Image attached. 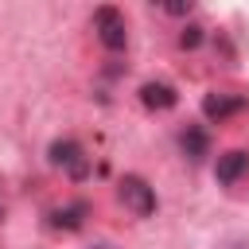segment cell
Wrapping results in <instances>:
<instances>
[{"label":"cell","mask_w":249,"mask_h":249,"mask_svg":"<svg viewBox=\"0 0 249 249\" xmlns=\"http://www.w3.org/2000/svg\"><path fill=\"white\" fill-rule=\"evenodd\" d=\"M93 31L109 51H121L128 43V27H124V16L117 8H97L93 12Z\"/></svg>","instance_id":"cell-1"},{"label":"cell","mask_w":249,"mask_h":249,"mask_svg":"<svg viewBox=\"0 0 249 249\" xmlns=\"http://www.w3.org/2000/svg\"><path fill=\"white\" fill-rule=\"evenodd\" d=\"M121 198H124V206H128L132 214H140V218L156 214V191H152L140 175H124V179H121Z\"/></svg>","instance_id":"cell-2"},{"label":"cell","mask_w":249,"mask_h":249,"mask_svg":"<svg viewBox=\"0 0 249 249\" xmlns=\"http://www.w3.org/2000/svg\"><path fill=\"white\" fill-rule=\"evenodd\" d=\"M51 163H54V167H62V171H70L74 179H82V175L89 171L86 152H82V144H78V140H54V144H51Z\"/></svg>","instance_id":"cell-3"},{"label":"cell","mask_w":249,"mask_h":249,"mask_svg":"<svg viewBox=\"0 0 249 249\" xmlns=\"http://www.w3.org/2000/svg\"><path fill=\"white\" fill-rule=\"evenodd\" d=\"M249 171V152H226V156H218V163H214V175H218V183H237L241 175Z\"/></svg>","instance_id":"cell-4"},{"label":"cell","mask_w":249,"mask_h":249,"mask_svg":"<svg viewBox=\"0 0 249 249\" xmlns=\"http://www.w3.org/2000/svg\"><path fill=\"white\" fill-rule=\"evenodd\" d=\"M140 101L148 109H171L175 105V89L167 82H148V86H140Z\"/></svg>","instance_id":"cell-5"},{"label":"cell","mask_w":249,"mask_h":249,"mask_svg":"<svg viewBox=\"0 0 249 249\" xmlns=\"http://www.w3.org/2000/svg\"><path fill=\"white\" fill-rule=\"evenodd\" d=\"M245 101L241 97H226V93H210L206 101H202V113L210 117V121H222V117H230V113H237Z\"/></svg>","instance_id":"cell-6"},{"label":"cell","mask_w":249,"mask_h":249,"mask_svg":"<svg viewBox=\"0 0 249 249\" xmlns=\"http://www.w3.org/2000/svg\"><path fill=\"white\" fill-rule=\"evenodd\" d=\"M179 144H183V152H187L191 160H202V156H206V148H210V140H206V132H202V128H187V132L179 136Z\"/></svg>","instance_id":"cell-7"},{"label":"cell","mask_w":249,"mask_h":249,"mask_svg":"<svg viewBox=\"0 0 249 249\" xmlns=\"http://www.w3.org/2000/svg\"><path fill=\"white\" fill-rule=\"evenodd\" d=\"M82 214H86V202H70V206H62V210H54V226L78 230V226H82Z\"/></svg>","instance_id":"cell-8"},{"label":"cell","mask_w":249,"mask_h":249,"mask_svg":"<svg viewBox=\"0 0 249 249\" xmlns=\"http://www.w3.org/2000/svg\"><path fill=\"white\" fill-rule=\"evenodd\" d=\"M179 43H183V47H198V43H202V27H195V23H191V27L179 35Z\"/></svg>","instance_id":"cell-9"}]
</instances>
